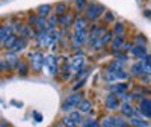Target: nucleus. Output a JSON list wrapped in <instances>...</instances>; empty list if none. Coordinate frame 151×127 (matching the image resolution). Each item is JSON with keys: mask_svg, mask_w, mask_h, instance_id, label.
<instances>
[{"mask_svg": "<svg viewBox=\"0 0 151 127\" xmlns=\"http://www.w3.org/2000/svg\"><path fill=\"white\" fill-rule=\"evenodd\" d=\"M27 38H23V36H18L17 38V41H15V44H14V47H12L11 50L12 52H15V53H20L21 50H24L26 48V45H27Z\"/></svg>", "mask_w": 151, "mask_h": 127, "instance_id": "13", "label": "nucleus"}, {"mask_svg": "<svg viewBox=\"0 0 151 127\" xmlns=\"http://www.w3.org/2000/svg\"><path fill=\"white\" fill-rule=\"evenodd\" d=\"M107 70L109 71H113V73H118V71H122L124 70V64L121 62V61H112L110 64H109V67H107Z\"/></svg>", "mask_w": 151, "mask_h": 127, "instance_id": "20", "label": "nucleus"}, {"mask_svg": "<svg viewBox=\"0 0 151 127\" xmlns=\"http://www.w3.org/2000/svg\"><path fill=\"white\" fill-rule=\"evenodd\" d=\"M0 127H9L8 123H0Z\"/></svg>", "mask_w": 151, "mask_h": 127, "instance_id": "46", "label": "nucleus"}, {"mask_svg": "<svg viewBox=\"0 0 151 127\" xmlns=\"http://www.w3.org/2000/svg\"><path fill=\"white\" fill-rule=\"evenodd\" d=\"M129 100H132V94H129V92L125 94V92H124V94L121 95V103H129Z\"/></svg>", "mask_w": 151, "mask_h": 127, "instance_id": "41", "label": "nucleus"}, {"mask_svg": "<svg viewBox=\"0 0 151 127\" xmlns=\"http://www.w3.org/2000/svg\"><path fill=\"white\" fill-rule=\"evenodd\" d=\"M0 62H2V61H0Z\"/></svg>", "mask_w": 151, "mask_h": 127, "instance_id": "48", "label": "nucleus"}, {"mask_svg": "<svg viewBox=\"0 0 151 127\" xmlns=\"http://www.w3.org/2000/svg\"><path fill=\"white\" fill-rule=\"evenodd\" d=\"M113 35L115 36H119V35H124L125 32V27H124V23L122 21H116L115 24H113Z\"/></svg>", "mask_w": 151, "mask_h": 127, "instance_id": "25", "label": "nucleus"}, {"mask_svg": "<svg viewBox=\"0 0 151 127\" xmlns=\"http://www.w3.org/2000/svg\"><path fill=\"white\" fill-rule=\"evenodd\" d=\"M130 73L134 76V77H144V76H145V74H144V70H142V65H141V62L133 64Z\"/></svg>", "mask_w": 151, "mask_h": 127, "instance_id": "19", "label": "nucleus"}, {"mask_svg": "<svg viewBox=\"0 0 151 127\" xmlns=\"http://www.w3.org/2000/svg\"><path fill=\"white\" fill-rule=\"evenodd\" d=\"M106 6L101 5V3H95V2H91L88 3L86 9H85V17L88 21H97L100 17H103L106 14Z\"/></svg>", "mask_w": 151, "mask_h": 127, "instance_id": "1", "label": "nucleus"}, {"mask_svg": "<svg viewBox=\"0 0 151 127\" xmlns=\"http://www.w3.org/2000/svg\"><path fill=\"white\" fill-rule=\"evenodd\" d=\"M132 127H150V123L145 120V118H141V113H136L130 118V123H129Z\"/></svg>", "mask_w": 151, "mask_h": 127, "instance_id": "8", "label": "nucleus"}, {"mask_svg": "<svg viewBox=\"0 0 151 127\" xmlns=\"http://www.w3.org/2000/svg\"><path fill=\"white\" fill-rule=\"evenodd\" d=\"M35 30H36L38 33H40V32H45V30H47V18H44V17H38Z\"/></svg>", "mask_w": 151, "mask_h": 127, "instance_id": "23", "label": "nucleus"}, {"mask_svg": "<svg viewBox=\"0 0 151 127\" xmlns=\"http://www.w3.org/2000/svg\"><path fill=\"white\" fill-rule=\"evenodd\" d=\"M29 59H30V65L33 67L35 71H41V68L45 65V58L41 52H33L29 55Z\"/></svg>", "mask_w": 151, "mask_h": 127, "instance_id": "3", "label": "nucleus"}, {"mask_svg": "<svg viewBox=\"0 0 151 127\" xmlns=\"http://www.w3.org/2000/svg\"><path fill=\"white\" fill-rule=\"evenodd\" d=\"M64 127H65V126H64Z\"/></svg>", "mask_w": 151, "mask_h": 127, "instance_id": "49", "label": "nucleus"}, {"mask_svg": "<svg viewBox=\"0 0 151 127\" xmlns=\"http://www.w3.org/2000/svg\"><path fill=\"white\" fill-rule=\"evenodd\" d=\"M17 38H18V36H17L15 33H12L11 36H8L6 40L3 41L2 47H3V48H6V50H11L12 47H14V44H15V41H17Z\"/></svg>", "mask_w": 151, "mask_h": 127, "instance_id": "22", "label": "nucleus"}, {"mask_svg": "<svg viewBox=\"0 0 151 127\" xmlns=\"http://www.w3.org/2000/svg\"><path fill=\"white\" fill-rule=\"evenodd\" d=\"M113 56H115L116 61H121L122 64H124V62H129V55L124 53L122 50H116V52H113Z\"/></svg>", "mask_w": 151, "mask_h": 127, "instance_id": "30", "label": "nucleus"}, {"mask_svg": "<svg viewBox=\"0 0 151 127\" xmlns=\"http://www.w3.org/2000/svg\"><path fill=\"white\" fill-rule=\"evenodd\" d=\"M134 45H142V47H147V40L144 35H136L134 36Z\"/></svg>", "mask_w": 151, "mask_h": 127, "instance_id": "33", "label": "nucleus"}, {"mask_svg": "<svg viewBox=\"0 0 151 127\" xmlns=\"http://www.w3.org/2000/svg\"><path fill=\"white\" fill-rule=\"evenodd\" d=\"M104 106L107 110H118L121 108V100L115 95V94H109L106 98H104Z\"/></svg>", "mask_w": 151, "mask_h": 127, "instance_id": "5", "label": "nucleus"}, {"mask_svg": "<svg viewBox=\"0 0 151 127\" xmlns=\"http://www.w3.org/2000/svg\"><path fill=\"white\" fill-rule=\"evenodd\" d=\"M70 67H71L73 70H76V73H77L79 70H82V68L86 67V65H85V59H83V58H80L79 61H77V59H73V61L70 62Z\"/></svg>", "mask_w": 151, "mask_h": 127, "instance_id": "24", "label": "nucleus"}, {"mask_svg": "<svg viewBox=\"0 0 151 127\" xmlns=\"http://www.w3.org/2000/svg\"><path fill=\"white\" fill-rule=\"evenodd\" d=\"M112 120H113V123H115L116 127H129V126H130L122 117H112Z\"/></svg>", "mask_w": 151, "mask_h": 127, "instance_id": "32", "label": "nucleus"}, {"mask_svg": "<svg viewBox=\"0 0 151 127\" xmlns=\"http://www.w3.org/2000/svg\"><path fill=\"white\" fill-rule=\"evenodd\" d=\"M88 29L85 30H76L73 35V48H79L80 45L88 43Z\"/></svg>", "mask_w": 151, "mask_h": 127, "instance_id": "4", "label": "nucleus"}, {"mask_svg": "<svg viewBox=\"0 0 151 127\" xmlns=\"http://www.w3.org/2000/svg\"><path fill=\"white\" fill-rule=\"evenodd\" d=\"M68 117L71 118V121H73L76 126H79V124L82 126V123H83V118H82V112H79V110H71Z\"/></svg>", "mask_w": 151, "mask_h": 127, "instance_id": "21", "label": "nucleus"}, {"mask_svg": "<svg viewBox=\"0 0 151 127\" xmlns=\"http://www.w3.org/2000/svg\"><path fill=\"white\" fill-rule=\"evenodd\" d=\"M125 41H124V35H119V36H115L112 40V50L113 52H116V50H121V47H122V44H124Z\"/></svg>", "mask_w": 151, "mask_h": 127, "instance_id": "18", "label": "nucleus"}, {"mask_svg": "<svg viewBox=\"0 0 151 127\" xmlns=\"http://www.w3.org/2000/svg\"><path fill=\"white\" fill-rule=\"evenodd\" d=\"M133 45H134V44H133V43H130V41H129V43H124V44H122V47H121V50H122L124 53H127V52H132Z\"/></svg>", "mask_w": 151, "mask_h": 127, "instance_id": "38", "label": "nucleus"}, {"mask_svg": "<svg viewBox=\"0 0 151 127\" xmlns=\"http://www.w3.org/2000/svg\"><path fill=\"white\" fill-rule=\"evenodd\" d=\"M82 127H98V123L95 120H91V118H88L82 123Z\"/></svg>", "mask_w": 151, "mask_h": 127, "instance_id": "36", "label": "nucleus"}, {"mask_svg": "<svg viewBox=\"0 0 151 127\" xmlns=\"http://www.w3.org/2000/svg\"><path fill=\"white\" fill-rule=\"evenodd\" d=\"M144 62H147V64H148V65H151V55H150V53L147 55V58L144 59Z\"/></svg>", "mask_w": 151, "mask_h": 127, "instance_id": "44", "label": "nucleus"}, {"mask_svg": "<svg viewBox=\"0 0 151 127\" xmlns=\"http://www.w3.org/2000/svg\"><path fill=\"white\" fill-rule=\"evenodd\" d=\"M33 117H35V118H36L38 121H40V120L42 118V117H41V115H40V113H38V112H33Z\"/></svg>", "mask_w": 151, "mask_h": 127, "instance_id": "45", "label": "nucleus"}, {"mask_svg": "<svg viewBox=\"0 0 151 127\" xmlns=\"http://www.w3.org/2000/svg\"><path fill=\"white\" fill-rule=\"evenodd\" d=\"M91 108H92L91 100H82V103L79 105V110H80L82 113H88V112L91 110Z\"/></svg>", "mask_w": 151, "mask_h": 127, "instance_id": "27", "label": "nucleus"}, {"mask_svg": "<svg viewBox=\"0 0 151 127\" xmlns=\"http://www.w3.org/2000/svg\"><path fill=\"white\" fill-rule=\"evenodd\" d=\"M5 59H6V62L9 64V65L14 68V67H17L18 65V56H17V53L15 52H12V50H9V52H6L5 53Z\"/></svg>", "mask_w": 151, "mask_h": 127, "instance_id": "15", "label": "nucleus"}, {"mask_svg": "<svg viewBox=\"0 0 151 127\" xmlns=\"http://www.w3.org/2000/svg\"><path fill=\"white\" fill-rule=\"evenodd\" d=\"M82 94H73L70 95L64 103H62V110L64 112H71L74 108H79V105L82 103Z\"/></svg>", "mask_w": 151, "mask_h": 127, "instance_id": "2", "label": "nucleus"}, {"mask_svg": "<svg viewBox=\"0 0 151 127\" xmlns=\"http://www.w3.org/2000/svg\"><path fill=\"white\" fill-rule=\"evenodd\" d=\"M132 55H133L136 59L144 61V59L147 58V55H148V50H147V47H142V45H133Z\"/></svg>", "mask_w": 151, "mask_h": 127, "instance_id": "10", "label": "nucleus"}, {"mask_svg": "<svg viewBox=\"0 0 151 127\" xmlns=\"http://www.w3.org/2000/svg\"><path fill=\"white\" fill-rule=\"evenodd\" d=\"M106 23H115V14H113L112 11H106V14L103 15Z\"/></svg>", "mask_w": 151, "mask_h": 127, "instance_id": "35", "label": "nucleus"}, {"mask_svg": "<svg viewBox=\"0 0 151 127\" xmlns=\"http://www.w3.org/2000/svg\"><path fill=\"white\" fill-rule=\"evenodd\" d=\"M112 40H113V32L112 30H106V33L100 38V41H101L103 47H106L109 43H112Z\"/></svg>", "mask_w": 151, "mask_h": 127, "instance_id": "28", "label": "nucleus"}, {"mask_svg": "<svg viewBox=\"0 0 151 127\" xmlns=\"http://www.w3.org/2000/svg\"><path fill=\"white\" fill-rule=\"evenodd\" d=\"M74 17L71 15V14H67V15H64V17H58V21H59V26H62L64 29H68V27H71L73 24H74Z\"/></svg>", "mask_w": 151, "mask_h": 127, "instance_id": "11", "label": "nucleus"}, {"mask_svg": "<svg viewBox=\"0 0 151 127\" xmlns=\"http://www.w3.org/2000/svg\"><path fill=\"white\" fill-rule=\"evenodd\" d=\"M101 126H103V127H116L115 123H113V120H112V117L103 118V120H101Z\"/></svg>", "mask_w": 151, "mask_h": 127, "instance_id": "34", "label": "nucleus"}, {"mask_svg": "<svg viewBox=\"0 0 151 127\" xmlns=\"http://www.w3.org/2000/svg\"><path fill=\"white\" fill-rule=\"evenodd\" d=\"M58 26H59L58 17H56L55 14L48 15V17H47V32H53V30H56Z\"/></svg>", "mask_w": 151, "mask_h": 127, "instance_id": "16", "label": "nucleus"}, {"mask_svg": "<svg viewBox=\"0 0 151 127\" xmlns=\"http://www.w3.org/2000/svg\"><path fill=\"white\" fill-rule=\"evenodd\" d=\"M73 26H74V30H85V29H88V26H89V21L86 20L85 15H77Z\"/></svg>", "mask_w": 151, "mask_h": 127, "instance_id": "9", "label": "nucleus"}, {"mask_svg": "<svg viewBox=\"0 0 151 127\" xmlns=\"http://www.w3.org/2000/svg\"><path fill=\"white\" fill-rule=\"evenodd\" d=\"M38 43H40V45H48V32H40L38 33Z\"/></svg>", "mask_w": 151, "mask_h": 127, "instance_id": "29", "label": "nucleus"}, {"mask_svg": "<svg viewBox=\"0 0 151 127\" xmlns=\"http://www.w3.org/2000/svg\"><path fill=\"white\" fill-rule=\"evenodd\" d=\"M17 70H18V74H21V76H27V73H29V64H27V62H24V61H20V62H18V65H17Z\"/></svg>", "mask_w": 151, "mask_h": 127, "instance_id": "26", "label": "nucleus"}, {"mask_svg": "<svg viewBox=\"0 0 151 127\" xmlns=\"http://www.w3.org/2000/svg\"><path fill=\"white\" fill-rule=\"evenodd\" d=\"M139 113L145 118H151V98H147L144 97L141 101H139Z\"/></svg>", "mask_w": 151, "mask_h": 127, "instance_id": "6", "label": "nucleus"}, {"mask_svg": "<svg viewBox=\"0 0 151 127\" xmlns=\"http://www.w3.org/2000/svg\"><path fill=\"white\" fill-rule=\"evenodd\" d=\"M141 65H142L144 74H145V76H150V77H151V65H148V64L144 62V61H141Z\"/></svg>", "mask_w": 151, "mask_h": 127, "instance_id": "37", "label": "nucleus"}, {"mask_svg": "<svg viewBox=\"0 0 151 127\" xmlns=\"http://www.w3.org/2000/svg\"><path fill=\"white\" fill-rule=\"evenodd\" d=\"M85 82H86V80H85V79H82V80H80L79 83H76V86L73 88V89H74V91H77V89H80V88H82V85H83Z\"/></svg>", "mask_w": 151, "mask_h": 127, "instance_id": "42", "label": "nucleus"}, {"mask_svg": "<svg viewBox=\"0 0 151 127\" xmlns=\"http://www.w3.org/2000/svg\"><path fill=\"white\" fill-rule=\"evenodd\" d=\"M68 14V3L67 2H59L55 5V15L56 17H64Z\"/></svg>", "mask_w": 151, "mask_h": 127, "instance_id": "12", "label": "nucleus"}, {"mask_svg": "<svg viewBox=\"0 0 151 127\" xmlns=\"http://www.w3.org/2000/svg\"><path fill=\"white\" fill-rule=\"evenodd\" d=\"M62 123H64V126H65V127H76V124L71 121V118H70V117H65L64 120H62Z\"/></svg>", "mask_w": 151, "mask_h": 127, "instance_id": "40", "label": "nucleus"}, {"mask_svg": "<svg viewBox=\"0 0 151 127\" xmlns=\"http://www.w3.org/2000/svg\"><path fill=\"white\" fill-rule=\"evenodd\" d=\"M144 15H145L147 18H151V9H145V11H144Z\"/></svg>", "mask_w": 151, "mask_h": 127, "instance_id": "43", "label": "nucleus"}, {"mask_svg": "<svg viewBox=\"0 0 151 127\" xmlns=\"http://www.w3.org/2000/svg\"><path fill=\"white\" fill-rule=\"evenodd\" d=\"M52 11H53V6L45 3V5H40V6H38L36 14H38V17H44V18H47L50 14H52Z\"/></svg>", "mask_w": 151, "mask_h": 127, "instance_id": "14", "label": "nucleus"}, {"mask_svg": "<svg viewBox=\"0 0 151 127\" xmlns=\"http://www.w3.org/2000/svg\"><path fill=\"white\" fill-rule=\"evenodd\" d=\"M74 6L77 9V12H82L88 6V0H74Z\"/></svg>", "mask_w": 151, "mask_h": 127, "instance_id": "31", "label": "nucleus"}, {"mask_svg": "<svg viewBox=\"0 0 151 127\" xmlns=\"http://www.w3.org/2000/svg\"><path fill=\"white\" fill-rule=\"evenodd\" d=\"M36 21H38V14H32V15L29 17V26L35 29V26H36Z\"/></svg>", "mask_w": 151, "mask_h": 127, "instance_id": "39", "label": "nucleus"}, {"mask_svg": "<svg viewBox=\"0 0 151 127\" xmlns=\"http://www.w3.org/2000/svg\"><path fill=\"white\" fill-rule=\"evenodd\" d=\"M109 89H110L112 94H115V95H118V94L122 95L125 91L129 89V85L125 83V82H116V83H112V85L109 86Z\"/></svg>", "mask_w": 151, "mask_h": 127, "instance_id": "7", "label": "nucleus"}, {"mask_svg": "<svg viewBox=\"0 0 151 127\" xmlns=\"http://www.w3.org/2000/svg\"><path fill=\"white\" fill-rule=\"evenodd\" d=\"M121 115L122 117H129V118H132L133 115H134V109H133V106L130 105V103H121Z\"/></svg>", "mask_w": 151, "mask_h": 127, "instance_id": "17", "label": "nucleus"}, {"mask_svg": "<svg viewBox=\"0 0 151 127\" xmlns=\"http://www.w3.org/2000/svg\"><path fill=\"white\" fill-rule=\"evenodd\" d=\"M0 47H2V45H0Z\"/></svg>", "mask_w": 151, "mask_h": 127, "instance_id": "47", "label": "nucleus"}]
</instances>
